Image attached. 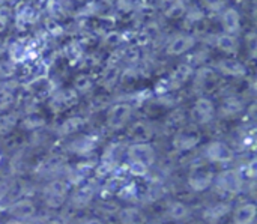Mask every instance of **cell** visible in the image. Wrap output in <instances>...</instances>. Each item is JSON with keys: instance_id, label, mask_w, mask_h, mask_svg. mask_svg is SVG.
Segmentation results:
<instances>
[{"instance_id": "1", "label": "cell", "mask_w": 257, "mask_h": 224, "mask_svg": "<svg viewBox=\"0 0 257 224\" xmlns=\"http://www.w3.org/2000/svg\"><path fill=\"white\" fill-rule=\"evenodd\" d=\"M215 179V173L214 170L211 169L209 163H197L193 166V169L190 170V175H188V185L197 191V193H202L205 190H208L212 182Z\"/></svg>"}, {"instance_id": "2", "label": "cell", "mask_w": 257, "mask_h": 224, "mask_svg": "<svg viewBox=\"0 0 257 224\" xmlns=\"http://www.w3.org/2000/svg\"><path fill=\"white\" fill-rule=\"evenodd\" d=\"M220 84V74L209 66H202L194 71V89L200 96L212 93Z\"/></svg>"}, {"instance_id": "3", "label": "cell", "mask_w": 257, "mask_h": 224, "mask_svg": "<svg viewBox=\"0 0 257 224\" xmlns=\"http://www.w3.org/2000/svg\"><path fill=\"white\" fill-rule=\"evenodd\" d=\"M42 197L50 209L62 208L68 199V184L60 179H54L48 182L42 191Z\"/></svg>"}, {"instance_id": "4", "label": "cell", "mask_w": 257, "mask_h": 224, "mask_svg": "<svg viewBox=\"0 0 257 224\" xmlns=\"http://www.w3.org/2000/svg\"><path fill=\"white\" fill-rule=\"evenodd\" d=\"M133 116V105L130 102H116L107 110V127L111 131H119L125 128Z\"/></svg>"}, {"instance_id": "5", "label": "cell", "mask_w": 257, "mask_h": 224, "mask_svg": "<svg viewBox=\"0 0 257 224\" xmlns=\"http://www.w3.org/2000/svg\"><path fill=\"white\" fill-rule=\"evenodd\" d=\"M215 105L214 101L209 96H199L194 102V105L190 110V118L193 121V125H206L215 118Z\"/></svg>"}, {"instance_id": "6", "label": "cell", "mask_w": 257, "mask_h": 224, "mask_svg": "<svg viewBox=\"0 0 257 224\" xmlns=\"http://www.w3.org/2000/svg\"><path fill=\"white\" fill-rule=\"evenodd\" d=\"M202 139V134L199 131V127L196 125H184L181 130L176 131L175 137H173V146L176 151L185 152V151H191L194 149L199 142Z\"/></svg>"}, {"instance_id": "7", "label": "cell", "mask_w": 257, "mask_h": 224, "mask_svg": "<svg viewBox=\"0 0 257 224\" xmlns=\"http://www.w3.org/2000/svg\"><path fill=\"white\" fill-rule=\"evenodd\" d=\"M214 182L220 191H223L226 194H238L242 190L244 178L239 170L229 169V170H224L220 175H217Z\"/></svg>"}, {"instance_id": "8", "label": "cell", "mask_w": 257, "mask_h": 224, "mask_svg": "<svg viewBox=\"0 0 257 224\" xmlns=\"http://www.w3.org/2000/svg\"><path fill=\"white\" fill-rule=\"evenodd\" d=\"M126 158L130 163H140L149 169L157 161V152L151 143H133L126 148Z\"/></svg>"}, {"instance_id": "9", "label": "cell", "mask_w": 257, "mask_h": 224, "mask_svg": "<svg viewBox=\"0 0 257 224\" xmlns=\"http://www.w3.org/2000/svg\"><path fill=\"white\" fill-rule=\"evenodd\" d=\"M205 158L206 163H215V164H226L233 160V151L230 146L221 140H214L206 145L205 148Z\"/></svg>"}, {"instance_id": "10", "label": "cell", "mask_w": 257, "mask_h": 224, "mask_svg": "<svg viewBox=\"0 0 257 224\" xmlns=\"http://www.w3.org/2000/svg\"><path fill=\"white\" fill-rule=\"evenodd\" d=\"M196 45V36L190 35V33H179L176 36H173L167 45H166V53L169 56H181L184 53H188L190 50H193Z\"/></svg>"}, {"instance_id": "11", "label": "cell", "mask_w": 257, "mask_h": 224, "mask_svg": "<svg viewBox=\"0 0 257 224\" xmlns=\"http://www.w3.org/2000/svg\"><path fill=\"white\" fill-rule=\"evenodd\" d=\"M221 26H223V33L236 36V33H239L241 30V15L238 12V9L229 6L224 8L221 11Z\"/></svg>"}, {"instance_id": "12", "label": "cell", "mask_w": 257, "mask_h": 224, "mask_svg": "<svg viewBox=\"0 0 257 224\" xmlns=\"http://www.w3.org/2000/svg\"><path fill=\"white\" fill-rule=\"evenodd\" d=\"M215 71L226 77H235V78L244 77L247 74V68L244 66V63H241L238 59H233V57H224L218 60Z\"/></svg>"}, {"instance_id": "13", "label": "cell", "mask_w": 257, "mask_h": 224, "mask_svg": "<svg viewBox=\"0 0 257 224\" xmlns=\"http://www.w3.org/2000/svg\"><path fill=\"white\" fill-rule=\"evenodd\" d=\"M9 214L17 221L23 223V221H27L35 217L36 206L30 199H21V200H17L15 203H12V206L9 208Z\"/></svg>"}, {"instance_id": "14", "label": "cell", "mask_w": 257, "mask_h": 224, "mask_svg": "<svg viewBox=\"0 0 257 224\" xmlns=\"http://www.w3.org/2000/svg\"><path fill=\"white\" fill-rule=\"evenodd\" d=\"M194 75V68L190 63H181L175 68V71H172L170 77H169V89L175 90L179 89L181 86H184L191 77Z\"/></svg>"}, {"instance_id": "15", "label": "cell", "mask_w": 257, "mask_h": 224, "mask_svg": "<svg viewBox=\"0 0 257 224\" xmlns=\"http://www.w3.org/2000/svg\"><path fill=\"white\" fill-rule=\"evenodd\" d=\"M78 101H80V95L74 89H65L53 98L51 107L56 111H63V110H69L75 107Z\"/></svg>"}, {"instance_id": "16", "label": "cell", "mask_w": 257, "mask_h": 224, "mask_svg": "<svg viewBox=\"0 0 257 224\" xmlns=\"http://www.w3.org/2000/svg\"><path fill=\"white\" fill-rule=\"evenodd\" d=\"M95 193H96V188L93 184L90 182H86V184H80L77 185L72 197H71V202L74 206L77 208H83L86 205H89L92 202V199L95 197Z\"/></svg>"}, {"instance_id": "17", "label": "cell", "mask_w": 257, "mask_h": 224, "mask_svg": "<svg viewBox=\"0 0 257 224\" xmlns=\"http://www.w3.org/2000/svg\"><path fill=\"white\" fill-rule=\"evenodd\" d=\"M152 134H154L152 127L143 121H137L128 128V137L134 143H149V140L152 139Z\"/></svg>"}, {"instance_id": "18", "label": "cell", "mask_w": 257, "mask_h": 224, "mask_svg": "<svg viewBox=\"0 0 257 224\" xmlns=\"http://www.w3.org/2000/svg\"><path fill=\"white\" fill-rule=\"evenodd\" d=\"M257 208L253 202L239 205L233 212V224H253L256 220Z\"/></svg>"}, {"instance_id": "19", "label": "cell", "mask_w": 257, "mask_h": 224, "mask_svg": "<svg viewBox=\"0 0 257 224\" xmlns=\"http://www.w3.org/2000/svg\"><path fill=\"white\" fill-rule=\"evenodd\" d=\"M120 74H122V68L120 66H113V65H105V68L102 69L99 83L105 90H111L120 80Z\"/></svg>"}, {"instance_id": "20", "label": "cell", "mask_w": 257, "mask_h": 224, "mask_svg": "<svg viewBox=\"0 0 257 224\" xmlns=\"http://www.w3.org/2000/svg\"><path fill=\"white\" fill-rule=\"evenodd\" d=\"M119 221L122 224H148V218L143 214V211H140L139 208L128 206V208L120 209Z\"/></svg>"}, {"instance_id": "21", "label": "cell", "mask_w": 257, "mask_h": 224, "mask_svg": "<svg viewBox=\"0 0 257 224\" xmlns=\"http://www.w3.org/2000/svg\"><path fill=\"white\" fill-rule=\"evenodd\" d=\"M215 47L226 54H236V51L239 48V42H238L236 36H232L227 33H220L215 38Z\"/></svg>"}, {"instance_id": "22", "label": "cell", "mask_w": 257, "mask_h": 224, "mask_svg": "<svg viewBox=\"0 0 257 224\" xmlns=\"http://www.w3.org/2000/svg\"><path fill=\"white\" fill-rule=\"evenodd\" d=\"M244 110V104L239 98L236 96H227L223 99L221 105H220V115L224 118H233L236 115H239Z\"/></svg>"}, {"instance_id": "23", "label": "cell", "mask_w": 257, "mask_h": 224, "mask_svg": "<svg viewBox=\"0 0 257 224\" xmlns=\"http://www.w3.org/2000/svg\"><path fill=\"white\" fill-rule=\"evenodd\" d=\"M230 205L229 203H224V202H220V203H215L212 206H209L205 212H203V218L208 221V223H218L223 217H226L229 212H230Z\"/></svg>"}, {"instance_id": "24", "label": "cell", "mask_w": 257, "mask_h": 224, "mask_svg": "<svg viewBox=\"0 0 257 224\" xmlns=\"http://www.w3.org/2000/svg\"><path fill=\"white\" fill-rule=\"evenodd\" d=\"M84 125H86V121L81 116H71V118L65 119L62 122V125L59 127V134L60 136H72V134L78 133Z\"/></svg>"}, {"instance_id": "25", "label": "cell", "mask_w": 257, "mask_h": 224, "mask_svg": "<svg viewBox=\"0 0 257 224\" xmlns=\"http://www.w3.org/2000/svg\"><path fill=\"white\" fill-rule=\"evenodd\" d=\"M143 57V48L137 44H130L122 48V62L130 65V68H134Z\"/></svg>"}, {"instance_id": "26", "label": "cell", "mask_w": 257, "mask_h": 224, "mask_svg": "<svg viewBox=\"0 0 257 224\" xmlns=\"http://www.w3.org/2000/svg\"><path fill=\"white\" fill-rule=\"evenodd\" d=\"M114 167H116V161L111 160V158H107L104 157L101 160V163H98L93 169V173L98 179H104V178H108L110 175L114 173Z\"/></svg>"}, {"instance_id": "27", "label": "cell", "mask_w": 257, "mask_h": 224, "mask_svg": "<svg viewBox=\"0 0 257 224\" xmlns=\"http://www.w3.org/2000/svg\"><path fill=\"white\" fill-rule=\"evenodd\" d=\"M167 212H169V217H170L172 220H175V221H182L184 218L188 217L190 208H188L185 203H182V202H179V200H175V202L170 203Z\"/></svg>"}, {"instance_id": "28", "label": "cell", "mask_w": 257, "mask_h": 224, "mask_svg": "<svg viewBox=\"0 0 257 224\" xmlns=\"http://www.w3.org/2000/svg\"><path fill=\"white\" fill-rule=\"evenodd\" d=\"M93 87V78L89 72H81L74 80V90L80 93H87Z\"/></svg>"}, {"instance_id": "29", "label": "cell", "mask_w": 257, "mask_h": 224, "mask_svg": "<svg viewBox=\"0 0 257 224\" xmlns=\"http://www.w3.org/2000/svg\"><path fill=\"white\" fill-rule=\"evenodd\" d=\"M30 89L38 96H47V95H50L53 84L47 77H38L30 83Z\"/></svg>"}, {"instance_id": "30", "label": "cell", "mask_w": 257, "mask_h": 224, "mask_svg": "<svg viewBox=\"0 0 257 224\" xmlns=\"http://www.w3.org/2000/svg\"><path fill=\"white\" fill-rule=\"evenodd\" d=\"M102 42L105 47L110 48H119L123 42H125V35L119 30H108L104 36H102Z\"/></svg>"}, {"instance_id": "31", "label": "cell", "mask_w": 257, "mask_h": 224, "mask_svg": "<svg viewBox=\"0 0 257 224\" xmlns=\"http://www.w3.org/2000/svg\"><path fill=\"white\" fill-rule=\"evenodd\" d=\"M65 57H66L71 63L81 60V57H83V47H81V44L77 42V41L69 42V44L65 47Z\"/></svg>"}, {"instance_id": "32", "label": "cell", "mask_w": 257, "mask_h": 224, "mask_svg": "<svg viewBox=\"0 0 257 224\" xmlns=\"http://www.w3.org/2000/svg\"><path fill=\"white\" fill-rule=\"evenodd\" d=\"M17 125V116L14 113L0 115V136H8Z\"/></svg>"}, {"instance_id": "33", "label": "cell", "mask_w": 257, "mask_h": 224, "mask_svg": "<svg viewBox=\"0 0 257 224\" xmlns=\"http://www.w3.org/2000/svg\"><path fill=\"white\" fill-rule=\"evenodd\" d=\"M185 12H187V5L184 2H173L170 3V6H167V9L164 11V15L167 18L178 20V18H182Z\"/></svg>"}, {"instance_id": "34", "label": "cell", "mask_w": 257, "mask_h": 224, "mask_svg": "<svg viewBox=\"0 0 257 224\" xmlns=\"http://www.w3.org/2000/svg\"><path fill=\"white\" fill-rule=\"evenodd\" d=\"M15 101V93L9 86L0 87V111H6Z\"/></svg>"}, {"instance_id": "35", "label": "cell", "mask_w": 257, "mask_h": 224, "mask_svg": "<svg viewBox=\"0 0 257 224\" xmlns=\"http://www.w3.org/2000/svg\"><path fill=\"white\" fill-rule=\"evenodd\" d=\"M184 125H185V116L182 115L181 110L173 111V113L169 115L167 119H166V128H169V130H176V131H178V130H181Z\"/></svg>"}, {"instance_id": "36", "label": "cell", "mask_w": 257, "mask_h": 224, "mask_svg": "<svg viewBox=\"0 0 257 224\" xmlns=\"http://www.w3.org/2000/svg\"><path fill=\"white\" fill-rule=\"evenodd\" d=\"M205 18L203 15V11L197 6H191V8H187V12H185V20L188 24H193V26H197L199 23H202Z\"/></svg>"}, {"instance_id": "37", "label": "cell", "mask_w": 257, "mask_h": 224, "mask_svg": "<svg viewBox=\"0 0 257 224\" xmlns=\"http://www.w3.org/2000/svg\"><path fill=\"white\" fill-rule=\"evenodd\" d=\"M71 148L74 149V152H90L95 148V142L90 137L89 139L87 137H81V139H77L72 143Z\"/></svg>"}, {"instance_id": "38", "label": "cell", "mask_w": 257, "mask_h": 224, "mask_svg": "<svg viewBox=\"0 0 257 224\" xmlns=\"http://www.w3.org/2000/svg\"><path fill=\"white\" fill-rule=\"evenodd\" d=\"M44 26H45V30H47L50 35H53V36H60V35L65 33L63 26H62L57 20H54V18H51V17L45 18Z\"/></svg>"}, {"instance_id": "39", "label": "cell", "mask_w": 257, "mask_h": 224, "mask_svg": "<svg viewBox=\"0 0 257 224\" xmlns=\"http://www.w3.org/2000/svg\"><path fill=\"white\" fill-rule=\"evenodd\" d=\"M44 118L36 115V113H30L26 116V119L23 121V127L27 130H35V128H41L44 125Z\"/></svg>"}, {"instance_id": "40", "label": "cell", "mask_w": 257, "mask_h": 224, "mask_svg": "<svg viewBox=\"0 0 257 224\" xmlns=\"http://www.w3.org/2000/svg\"><path fill=\"white\" fill-rule=\"evenodd\" d=\"M117 196L122 197L123 200H134L137 199V187L134 184H125L117 193Z\"/></svg>"}, {"instance_id": "41", "label": "cell", "mask_w": 257, "mask_h": 224, "mask_svg": "<svg viewBox=\"0 0 257 224\" xmlns=\"http://www.w3.org/2000/svg\"><path fill=\"white\" fill-rule=\"evenodd\" d=\"M11 57L14 62H21L27 57V48L21 44H14L11 48Z\"/></svg>"}, {"instance_id": "42", "label": "cell", "mask_w": 257, "mask_h": 224, "mask_svg": "<svg viewBox=\"0 0 257 224\" xmlns=\"http://www.w3.org/2000/svg\"><path fill=\"white\" fill-rule=\"evenodd\" d=\"M148 172H149V169H148L146 166L140 164V163H130V164H128V173H130L131 176L143 178V176L148 175Z\"/></svg>"}, {"instance_id": "43", "label": "cell", "mask_w": 257, "mask_h": 224, "mask_svg": "<svg viewBox=\"0 0 257 224\" xmlns=\"http://www.w3.org/2000/svg\"><path fill=\"white\" fill-rule=\"evenodd\" d=\"M12 18V11L8 5L0 6V33L5 32V29L8 27L9 20Z\"/></svg>"}, {"instance_id": "44", "label": "cell", "mask_w": 257, "mask_h": 224, "mask_svg": "<svg viewBox=\"0 0 257 224\" xmlns=\"http://www.w3.org/2000/svg\"><path fill=\"white\" fill-rule=\"evenodd\" d=\"M96 66H99V59L95 54L83 56L80 60V68H83V69H93Z\"/></svg>"}, {"instance_id": "45", "label": "cell", "mask_w": 257, "mask_h": 224, "mask_svg": "<svg viewBox=\"0 0 257 224\" xmlns=\"http://www.w3.org/2000/svg\"><path fill=\"white\" fill-rule=\"evenodd\" d=\"M62 166V160L59 157H51L47 161H44V169L47 172H54L56 169H59Z\"/></svg>"}, {"instance_id": "46", "label": "cell", "mask_w": 257, "mask_h": 224, "mask_svg": "<svg viewBox=\"0 0 257 224\" xmlns=\"http://www.w3.org/2000/svg\"><path fill=\"white\" fill-rule=\"evenodd\" d=\"M108 102H110V99L105 96V95H98V96H95L93 99H92V107H93V110H101V108H104L105 105H108Z\"/></svg>"}, {"instance_id": "47", "label": "cell", "mask_w": 257, "mask_h": 224, "mask_svg": "<svg viewBox=\"0 0 257 224\" xmlns=\"http://www.w3.org/2000/svg\"><path fill=\"white\" fill-rule=\"evenodd\" d=\"M15 68H14V63L11 62H0V77L2 78H8L14 74Z\"/></svg>"}, {"instance_id": "48", "label": "cell", "mask_w": 257, "mask_h": 224, "mask_svg": "<svg viewBox=\"0 0 257 224\" xmlns=\"http://www.w3.org/2000/svg\"><path fill=\"white\" fill-rule=\"evenodd\" d=\"M117 5H119V9H120V11H125V12L134 9V6H131L133 3H130V2H119Z\"/></svg>"}, {"instance_id": "49", "label": "cell", "mask_w": 257, "mask_h": 224, "mask_svg": "<svg viewBox=\"0 0 257 224\" xmlns=\"http://www.w3.org/2000/svg\"><path fill=\"white\" fill-rule=\"evenodd\" d=\"M81 224H104V221L101 218H98V217H90V218L84 220Z\"/></svg>"}, {"instance_id": "50", "label": "cell", "mask_w": 257, "mask_h": 224, "mask_svg": "<svg viewBox=\"0 0 257 224\" xmlns=\"http://www.w3.org/2000/svg\"><path fill=\"white\" fill-rule=\"evenodd\" d=\"M44 224H63L60 220H57V218H51V220H48V221H45Z\"/></svg>"}, {"instance_id": "51", "label": "cell", "mask_w": 257, "mask_h": 224, "mask_svg": "<svg viewBox=\"0 0 257 224\" xmlns=\"http://www.w3.org/2000/svg\"><path fill=\"white\" fill-rule=\"evenodd\" d=\"M8 224H24V223H21V221H17V220H15V221H11V223H8Z\"/></svg>"}, {"instance_id": "52", "label": "cell", "mask_w": 257, "mask_h": 224, "mask_svg": "<svg viewBox=\"0 0 257 224\" xmlns=\"http://www.w3.org/2000/svg\"><path fill=\"white\" fill-rule=\"evenodd\" d=\"M148 224H161V223H158V221H152V223H149V221H148Z\"/></svg>"}, {"instance_id": "53", "label": "cell", "mask_w": 257, "mask_h": 224, "mask_svg": "<svg viewBox=\"0 0 257 224\" xmlns=\"http://www.w3.org/2000/svg\"><path fill=\"white\" fill-rule=\"evenodd\" d=\"M63 224H65V223H63ZM66 224H77V223H66Z\"/></svg>"}]
</instances>
